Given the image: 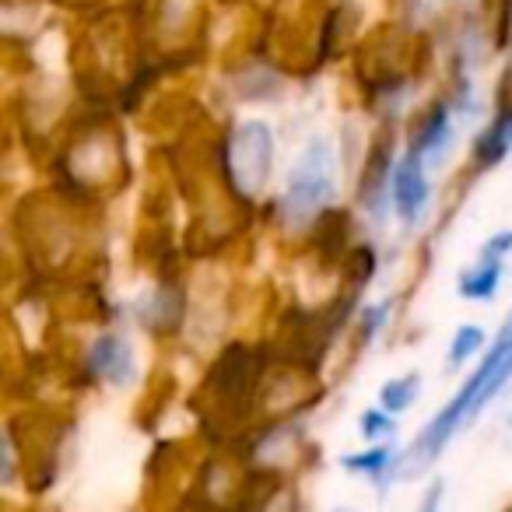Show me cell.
<instances>
[{"label": "cell", "instance_id": "obj_9", "mask_svg": "<svg viewBox=\"0 0 512 512\" xmlns=\"http://www.w3.org/2000/svg\"><path fill=\"white\" fill-rule=\"evenodd\" d=\"M481 344H484L481 330H477V327H460V330H456V337H453V348H449V365H453V369H460L470 355H477V351H481Z\"/></svg>", "mask_w": 512, "mask_h": 512}, {"label": "cell", "instance_id": "obj_12", "mask_svg": "<svg viewBox=\"0 0 512 512\" xmlns=\"http://www.w3.org/2000/svg\"><path fill=\"white\" fill-rule=\"evenodd\" d=\"M509 249H512V232H498L495 239H488V246H484V256H498V260H502Z\"/></svg>", "mask_w": 512, "mask_h": 512}, {"label": "cell", "instance_id": "obj_7", "mask_svg": "<svg viewBox=\"0 0 512 512\" xmlns=\"http://www.w3.org/2000/svg\"><path fill=\"white\" fill-rule=\"evenodd\" d=\"M498 281H502V260H498V256H484L474 271L463 274L460 295L463 299H491L495 288H498Z\"/></svg>", "mask_w": 512, "mask_h": 512}, {"label": "cell", "instance_id": "obj_4", "mask_svg": "<svg viewBox=\"0 0 512 512\" xmlns=\"http://www.w3.org/2000/svg\"><path fill=\"white\" fill-rule=\"evenodd\" d=\"M390 193H393V207L404 221H414L425 211L428 200V179H425V162L418 155H407L393 165L390 172Z\"/></svg>", "mask_w": 512, "mask_h": 512}, {"label": "cell", "instance_id": "obj_8", "mask_svg": "<svg viewBox=\"0 0 512 512\" xmlns=\"http://www.w3.org/2000/svg\"><path fill=\"white\" fill-rule=\"evenodd\" d=\"M414 390H418V376H404V379H393V383L383 386V393H379V400H383L386 411H407L414 400Z\"/></svg>", "mask_w": 512, "mask_h": 512}, {"label": "cell", "instance_id": "obj_1", "mask_svg": "<svg viewBox=\"0 0 512 512\" xmlns=\"http://www.w3.org/2000/svg\"><path fill=\"white\" fill-rule=\"evenodd\" d=\"M509 379H512V320L502 327L495 348L484 355V362L477 365L474 376H470L467 383L460 386V393H456V397L449 400V404L432 418L428 432L421 435L418 442H414L411 460L414 463L435 460V453H439V449L446 446V442L453 439V435L460 432V428L467 425V421L474 418V414L481 411V407L488 404V400L495 397V393L502 390L505 383H509Z\"/></svg>", "mask_w": 512, "mask_h": 512}, {"label": "cell", "instance_id": "obj_13", "mask_svg": "<svg viewBox=\"0 0 512 512\" xmlns=\"http://www.w3.org/2000/svg\"><path fill=\"white\" fill-rule=\"evenodd\" d=\"M383 313H386V306L365 309V320H362V337H365V341H369V337L376 334L379 327H383Z\"/></svg>", "mask_w": 512, "mask_h": 512}, {"label": "cell", "instance_id": "obj_10", "mask_svg": "<svg viewBox=\"0 0 512 512\" xmlns=\"http://www.w3.org/2000/svg\"><path fill=\"white\" fill-rule=\"evenodd\" d=\"M386 463H390V449H372V453H362V456H348V460H344V467L365 470V474H379Z\"/></svg>", "mask_w": 512, "mask_h": 512}, {"label": "cell", "instance_id": "obj_6", "mask_svg": "<svg viewBox=\"0 0 512 512\" xmlns=\"http://www.w3.org/2000/svg\"><path fill=\"white\" fill-rule=\"evenodd\" d=\"M449 141H453V130H449V109L439 102V106L421 120V127L414 130L411 155H418L421 162H439L442 151L449 148Z\"/></svg>", "mask_w": 512, "mask_h": 512}, {"label": "cell", "instance_id": "obj_5", "mask_svg": "<svg viewBox=\"0 0 512 512\" xmlns=\"http://www.w3.org/2000/svg\"><path fill=\"white\" fill-rule=\"evenodd\" d=\"M88 369H92V376L123 390V386L134 383V351H130V344L123 337L102 334L88 348Z\"/></svg>", "mask_w": 512, "mask_h": 512}, {"label": "cell", "instance_id": "obj_2", "mask_svg": "<svg viewBox=\"0 0 512 512\" xmlns=\"http://www.w3.org/2000/svg\"><path fill=\"white\" fill-rule=\"evenodd\" d=\"M334 190V151L327 148V141L306 144L292 176H288L285 197H281V221L288 228L309 225L316 214L327 211V204L334 200Z\"/></svg>", "mask_w": 512, "mask_h": 512}, {"label": "cell", "instance_id": "obj_11", "mask_svg": "<svg viewBox=\"0 0 512 512\" xmlns=\"http://www.w3.org/2000/svg\"><path fill=\"white\" fill-rule=\"evenodd\" d=\"M390 432V418H386V407L383 411H365L362 414V435L365 439H376V435Z\"/></svg>", "mask_w": 512, "mask_h": 512}, {"label": "cell", "instance_id": "obj_14", "mask_svg": "<svg viewBox=\"0 0 512 512\" xmlns=\"http://www.w3.org/2000/svg\"><path fill=\"white\" fill-rule=\"evenodd\" d=\"M512 29V0H502V36Z\"/></svg>", "mask_w": 512, "mask_h": 512}, {"label": "cell", "instance_id": "obj_3", "mask_svg": "<svg viewBox=\"0 0 512 512\" xmlns=\"http://www.w3.org/2000/svg\"><path fill=\"white\" fill-rule=\"evenodd\" d=\"M274 162V137L264 123H246L235 130L232 144H228V179L235 183V190L256 197L264 190L267 176H271Z\"/></svg>", "mask_w": 512, "mask_h": 512}]
</instances>
